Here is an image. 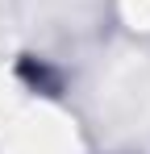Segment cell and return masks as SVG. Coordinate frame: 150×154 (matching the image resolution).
Returning <instances> with one entry per match:
<instances>
[{"mask_svg": "<svg viewBox=\"0 0 150 154\" xmlns=\"http://www.w3.org/2000/svg\"><path fill=\"white\" fill-rule=\"evenodd\" d=\"M17 75H21V83L29 92H42V96H63V88H67L63 67H54V63L42 58V54H21Z\"/></svg>", "mask_w": 150, "mask_h": 154, "instance_id": "6da1fadb", "label": "cell"}, {"mask_svg": "<svg viewBox=\"0 0 150 154\" xmlns=\"http://www.w3.org/2000/svg\"><path fill=\"white\" fill-rule=\"evenodd\" d=\"M113 154H133V150H113Z\"/></svg>", "mask_w": 150, "mask_h": 154, "instance_id": "7a4b0ae2", "label": "cell"}]
</instances>
